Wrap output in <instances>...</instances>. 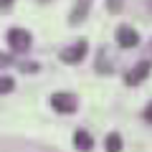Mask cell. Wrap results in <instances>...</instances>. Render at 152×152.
<instances>
[{"label": "cell", "instance_id": "cell-2", "mask_svg": "<svg viewBox=\"0 0 152 152\" xmlns=\"http://www.w3.org/2000/svg\"><path fill=\"white\" fill-rule=\"evenodd\" d=\"M31 33L26 28H10L8 31V43L13 46V51H28L31 48Z\"/></svg>", "mask_w": 152, "mask_h": 152}, {"label": "cell", "instance_id": "cell-6", "mask_svg": "<svg viewBox=\"0 0 152 152\" xmlns=\"http://www.w3.org/2000/svg\"><path fill=\"white\" fill-rule=\"evenodd\" d=\"M74 145H76V150H81V152H89L94 147V137L89 134L86 129H79L74 134Z\"/></svg>", "mask_w": 152, "mask_h": 152}, {"label": "cell", "instance_id": "cell-10", "mask_svg": "<svg viewBox=\"0 0 152 152\" xmlns=\"http://www.w3.org/2000/svg\"><path fill=\"white\" fill-rule=\"evenodd\" d=\"M145 119H147V122L152 124V102L147 104V109H145Z\"/></svg>", "mask_w": 152, "mask_h": 152}, {"label": "cell", "instance_id": "cell-5", "mask_svg": "<svg viewBox=\"0 0 152 152\" xmlns=\"http://www.w3.org/2000/svg\"><path fill=\"white\" fill-rule=\"evenodd\" d=\"M147 76H150V61H140V64H134V69L124 76V81L134 86V84H140L142 79H147Z\"/></svg>", "mask_w": 152, "mask_h": 152}, {"label": "cell", "instance_id": "cell-13", "mask_svg": "<svg viewBox=\"0 0 152 152\" xmlns=\"http://www.w3.org/2000/svg\"><path fill=\"white\" fill-rule=\"evenodd\" d=\"M147 13L152 15V0H147Z\"/></svg>", "mask_w": 152, "mask_h": 152}, {"label": "cell", "instance_id": "cell-9", "mask_svg": "<svg viewBox=\"0 0 152 152\" xmlns=\"http://www.w3.org/2000/svg\"><path fill=\"white\" fill-rule=\"evenodd\" d=\"M107 5H109V10H112V13H119L122 5H124V0H107Z\"/></svg>", "mask_w": 152, "mask_h": 152}, {"label": "cell", "instance_id": "cell-11", "mask_svg": "<svg viewBox=\"0 0 152 152\" xmlns=\"http://www.w3.org/2000/svg\"><path fill=\"white\" fill-rule=\"evenodd\" d=\"M13 8V0H0V10H10Z\"/></svg>", "mask_w": 152, "mask_h": 152}, {"label": "cell", "instance_id": "cell-7", "mask_svg": "<svg viewBox=\"0 0 152 152\" xmlns=\"http://www.w3.org/2000/svg\"><path fill=\"white\" fill-rule=\"evenodd\" d=\"M104 147H107V152H122V137L117 134V132L107 134V140H104Z\"/></svg>", "mask_w": 152, "mask_h": 152}, {"label": "cell", "instance_id": "cell-3", "mask_svg": "<svg viewBox=\"0 0 152 152\" xmlns=\"http://www.w3.org/2000/svg\"><path fill=\"white\" fill-rule=\"evenodd\" d=\"M114 36H117V46H122V48H134L140 43V33L132 26H119Z\"/></svg>", "mask_w": 152, "mask_h": 152}, {"label": "cell", "instance_id": "cell-4", "mask_svg": "<svg viewBox=\"0 0 152 152\" xmlns=\"http://www.w3.org/2000/svg\"><path fill=\"white\" fill-rule=\"evenodd\" d=\"M58 56H61V61H66V64H76V61H81L84 56H86V43L79 41V43H74V46H66Z\"/></svg>", "mask_w": 152, "mask_h": 152}, {"label": "cell", "instance_id": "cell-12", "mask_svg": "<svg viewBox=\"0 0 152 152\" xmlns=\"http://www.w3.org/2000/svg\"><path fill=\"white\" fill-rule=\"evenodd\" d=\"M10 56H5V53H0V66H8V64H10Z\"/></svg>", "mask_w": 152, "mask_h": 152}, {"label": "cell", "instance_id": "cell-1", "mask_svg": "<svg viewBox=\"0 0 152 152\" xmlns=\"http://www.w3.org/2000/svg\"><path fill=\"white\" fill-rule=\"evenodd\" d=\"M51 107H53V112H58V114H74L76 107H79V102H76L74 94L56 91L53 96H51Z\"/></svg>", "mask_w": 152, "mask_h": 152}, {"label": "cell", "instance_id": "cell-8", "mask_svg": "<svg viewBox=\"0 0 152 152\" xmlns=\"http://www.w3.org/2000/svg\"><path fill=\"white\" fill-rule=\"evenodd\" d=\"M13 86H15V81H13L10 76H0V94H10Z\"/></svg>", "mask_w": 152, "mask_h": 152}]
</instances>
